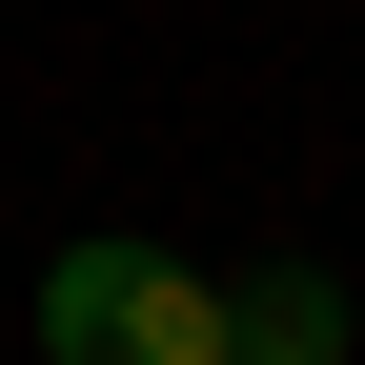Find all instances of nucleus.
<instances>
[{"label": "nucleus", "mask_w": 365, "mask_h": 365, "mask_svg": "<svg viewBox=\"0 0 365 365\" xmlns=\"http://www.w3.org/2000/svg\"><path fill=\"white\" fill-rule=\"evenodd\" d=\"M41 345H61V365H223V284L102 223V244L41 264Z\"/></svg>", "instance_id": "1"}, {"label": "nucleus", "mask_w": 365, "mask_h": 365, "mask_svg": "<svg viewBox=\"0 0 365 365\" xmlns=\"http://www.w3.org/2000/svg\"><path fill=\"white\" fill-rule=\"evenodd\" d=\"M223 365H365V325H345L325 264H244L223 284Z\"/></svg>", "instance_id": "2"}]
</instances>
